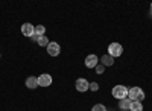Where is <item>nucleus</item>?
I'll use <instances>...</instances> for the list:
<instances>
[{"instance_id": "nucleus-1", "label": "nucleus", "mask_w": 152, "mask_h": 111, "mask_svg": "<svg viewBox=\"0 0 152 111\" xmlns=\"http://www.w3.org/2000/svg\"><path fill=\"white\" fill-rule=\"evenodd\" d=\"M128 99L131 102H142L145 99V91L140 87H132L128 91Z\"/></svg>"}, {"instance_id": "nucleus-2", "label": "nucleus", "mask_w": 152, "mask_h": 111, "mask_svg": "<svg viewBox=\"0 0 152 111\" xmlns=\"http://www.w3.org/2000/svg\"><path fill=\"white\" fill-rule=\"evenodd\" d=\"M128 91H129V90L126 88L125 85H116V87L113 88L111 93H113V96L116 97V99L120 101V99H125V97H128Z\"/></svg>"}, {"instance_id": "nucleus-3", "label": "nucleus", "mask_w": 152, "mask_h": 111, "mask_svg": "<svg viewBox=\"0 0 152 111\" xmlns=\"http://www.w3.org/2000/svg\"><path fill=\"white\" fill-rule=\"evenodd\" d=\"M122 53H123L122 44H119V43H111V44L108 46V55H110V56L117 58V56H120Z\"/></svg>"}, {"instance_id": "nucleus-4", "label": "nucleus", "mask_w": 152, "mask_h": 111, "mask_svg": "<svg viewBox=\"0 0 152 111\" xmlns=\"http://www.w3.org/2000/svg\"><path fill=\"white\" fill-rule=\"evenodd\" d=\"M59 52H61V47H59V44H58V43L50 41V43L47 44V53H49L50 56H58V55H59Z\"/></svg>"}, {"instance_id": "nucleus-5", "label": "nucleus", "mask_w": 152, "mask_h": 111, "mask_svg": "<svg viewBox=\"0 0 152 111\" xmlns=\"http://www.w3.org/2000/svg\"><path fill=\"white\" fill-rule=\"evenodd\" d=\"M76 90L78 91H81V93H85V91H88V87H90V84H88V81L87 79H84V78H79V79H76Z\"/></svg>"}, {"instance_id": "nucleus-6", "label": "nucleus", "mask_w": 152, "mask_h": 111, "mask_svg": "<svg viewBox=\"0 0 152 111\" xmlns=\"http://www.w3.org/2000/svg\"><path fill=\"white\" fill-rule=\"evenodd\" d=\"M50 84H52V76H50L49 73L40 75V78H38V85H40V87H49Z\"/></svg>"}, {"instance_id": "nucleus-7", "label": "nucleus", "mask_w": 152, "mask_h": 111, "mask_svg": "<svg viewBox=\"0 0 152 111\" xmlns=\"http://www.w3.org/2000/svg\"><path fill=\"white\" fill-rule=\"evenodd\" d=\"M21 34L24 37H31V38H32V37L35 35V28L32 26L31 23H24L23 26H21Z\"/></svg>"}, {"instance_id": "nucleus-8", "label": "nucleus", "mask_w": 152, "mask_h": 111, "mask_svg": "<svg viewBox=\"0 0 152 111\" xmlns=\"http://www.w3.org/2000/svg\"><path fill=\"white\" fill-rule=\"evenodd\" d=\"M85 66L88 67V69H91V67H96L97 66V56L96 55H88L87 58H85Z\"/></svg>"}, {"instance_id": "nucleus-9", "label": "nucleus", "mask_w": 152, "mask_h": 111, "mask_svg": "<svg viewBox=\"0 0 152 111\" xmlns=\"http://www.w3.org/2000/svg\"><path fill=\"white\" fill-rule=\"evenodd\" d=\"M26 87L31 88V90L37 88V87H38V78H35V76H29V78L26 79Z\"/></svg>"}, {"instance_id": "nucleus-10", "label": "nucleus", "mask_w": 152, "mask_h": 111, "mask_svg": "<svg viewBox=\"0 0 152 111\" xmlns=\"http://www.w3.org/2000/svg\"><path fill=\"white\" fill-rule=\"evenodd\" d=\"M100 63H102V66H105V67L113 66L114 64V58L110 56V55H104V56H100Z\"/></svg>"}, {"instance_id": "nucleus-11", "label": "nucleus", "mask_w": 152, "mask_h": 111, "mask_svg": "<svg viewBox=\"0 0 152 111\" xmlns=\"http://www.w3.org/2000/svg\"><path fill=\"white\" fill-rule=\"evenodd\" d=\"M119 107H120V110H123V111L129 110V107H131V101L128 99V97H125V99H120V101H119Z\"/></svg>"}, {"instance_id": "nucleus-12", "label": "nucleus", "mask_w": 152, "mask_h": 111, "mask_svg": "<svg viewBox=\"0 0 152 111\" xmlns=\"http://www.w3.org/2000/svg\"><path fill=\"white\" fill-rule=\"evenodd\" d=\"M50 41H49V38H47V37L46 35H43V37H38V40H37V44H40L41 47H47V44H49Z\"/></svg>"}, {"instance_id": "nucleus-13", "label": "nucleus", "mask_w": 152, "mask_h": 111, "mask_svg": "<svg viewBox=\"0 0 152 111\" xmlns=\"http://www.w3.org/2000/svg\"><path fill=\"white\" fill-rule=\"evenodd\" d=\"M46 32V28L43 26V24H38V26H35V37H43Z\"/></svg>"}, {"instance_id": "nucleus-14", "label": "nucleus", "mask_w": 152, "mask_h": 111, "mask_svg": "<svg viewBox=\"0 0 152 111\" xmlns=\"http://www.w3.org/2000/svg\"><path fill=\"white\" fill-rule=\"evenodd\" d=\"M129 110L131 111H143V105H142V102H131Z\"/></svg>"}, {"instance_id": "nucleus-15", "label": "nucleus", "mask_w": 152, "mask_h": 111, "mask_svg": "<svg viewBox=\"0 0 152 111\" xmlns=\"http://www.w3.org/2000/svg\"><path fill=\"white\" fill-rule=\"evenodd\" d=\"M91 111H107V108H105V105H102V104H96Z\"/></svg>"}, {"instance_id": "nucleus-16", "label": "nucleus", "mask_w": 152, "mask_h": 111, "mask_svg": "<svg viewBox=\"0 0 152 111\" xmlns=\"http://www.w3.org/2000/svg\"><path fill=\"white\" fill-rule=\"evenodd\" d=\"M104 72H105V66H102V64H97L96 66V73H97V75H102Z\"/></svg>"}, {"instance_id": "nucleus-17", "label": "nucleus", "mask_w": 152, "mask_h": 111, "mask_svg": "<svg viewBox=\"0 0 152 111\" xmlns=\"http://www.w3.org/2000/svg\"><path fill=\"white\" fill-rule=\"evenodd\" d=\"M88 90H91V91H97V90H99V85H97L96 82H91V84H90V87H88Z\"/></svg>"}, {"instance_id": "nucleus-18", "label": "nucleus", "mask_w": 152, "mask_h": 111, "mask_svg": "<svg viewBox=\"0 0 152 111\" xmlns=\"http://www.w3.org/2000/svg\"><path fill=\"white\" fill-rule=\"evenodd\" d=\"M151 11H152V3H151Z\"/></svg>"}]
</instances>
